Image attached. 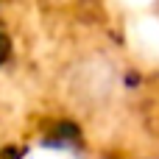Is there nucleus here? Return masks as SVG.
Returning a JSON list of instances; mask_svg holds the SVG:
<instances>
[{
    "mask_svg": "<svg viewBox=\"0 0 159 159\" xmlns=\"http://www.w3.org/2000/svg\"><path fill=\"white\" fill-rule=\"evenodd\" d=\"M64 89L73 98V103L95 112L103 109L115 101L117 89H120V67L115 64L112 56L95 50V53H84L78 56L64 75Z\"/></svg>",
    "mask_w": 159,
    "mask_h": 159,
    "instance_id": "f257e3e1",
    "label": "nucleus"
}]
</instances>
